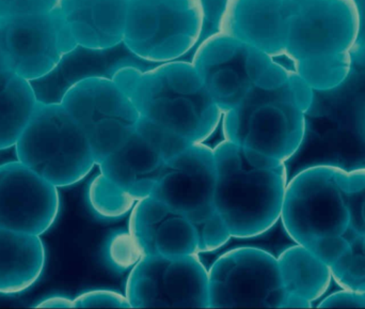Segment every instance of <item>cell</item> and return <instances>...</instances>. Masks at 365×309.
Segmentation results:
<instances>
[{
  "label": "cell",
  "instance_id": "cb8c5ba5",
  "mask_svg": "<svg viewBox=\"0 0 365 309\" xmlns=\"http://www.w3.org/2000/svg\"><path fill=\"white\" fill-rule=\"evenodd\" d=\"M319 308H365L364 295L359 291L344 289L332 293L319 304Z\"/></svg>",
  "mask_w": 365,
  "mask_h": 309
},
{
  "label": "cell",
  "instance_id": "52a82bcc",
  "mask_svg": "<svg viewBox=\"0 0 365 309\" xmlns=\"http://www.w3.org/2000/svg\"><path fill=\"white\" fill-rule=\"evenodd\" d=\"M61 104L87 137L96 165L134 134L140 119L123 88L100 77L77 83Z\"/></svg>",
  "mask_w": 365,
  "mask_h": 309
},
{
  "label": "cell",
  "instance_id": "3957f363",
  "mask_svg": "<svg viewBox=\"0 0 365 309\" xmlns=\"http://www.w3.org/2000/svg\"><path fill=\"white\" fill-rule=\"evenodd\" d=\"M124 91L141 118L192 143L210 138L220 120L203 81L189 71H162Z\"/></svg>",
  "mask_w": 365,
  "mask_h": 309
},
{
  "label": "cell",
  "instance_id": "484cf974",
  "mask_svg": "<svg viewBox=\"0 0 365 309\" xmlns=\"http://www.w3.org/2000/svg\"><path fill=\"white\" fill-rule=\"evenodd\" d=\"M34 308H75L74 300L66 297H51L48 299L43 300L34 306Z\"/></svg>",
  "mask_w": 365,
  "mask_h": 309
},
{
  "label": "cell",
  "instance_id": "7a4b0ae2",
  "mask_svg": "<svg viewBox=\"0 0 365 309\" xmlns=\"http://www.w3.org/2000/svg\"><path fill=\"white\" fill-rule=\"evenodd\" d=\"M222 128L225 141L281 163L298 151L306 131L289 83L255 86L237 106L225 111Z\"/></svg>",
  "mask_w": 365,
  "mask_h": 309
},
{
  "label": "cell",
  "instance_id": "4316f807",
  "mask_svg": "<svg viewBox=\"0 0 365 309\" xmlns=\"http://www.w3.org/2000/svg\"><path fill=\"white\" fill-rule=\"evenodd\" d=\"M312 308V302L300 295H293V293H287V300H285L283 308Z\"/></svg>",
  "mask_w": 365,
  "mask_h": 309
},
{
  "label": "cell",
  "instance_id": "d6986e66",
  "mask_svg": "<svg viewBox=\"0 0 365 309\" xmlns=\"http://www.w3.org/2000/svg\"><path fill=\"white\" fill-rule=\"evenodd\" d=\"M108 255L113 265L121 269L134 267L143 257V253L130 233H119L110 240Z\"/></svg>",
  "mask_w": 365,
  "mask_h": 309
},
{
  "label": "cell",
  "instance_id": "f1b7e54d",
  "mask_svg": "<svg viewBox=\"0 0 365 309\" xmlns=\"http://www.w3.org/2000/svg\"><path fill=\"white\" fill-rule=\"evenodd\" d=\"M362 254H364V256L365 257V237L364 240V248H362Z\"/></svg>",
  "mask_w": 365,
  "mask_h": 309
},
{
  "label": "cell",
  "instance_id": "9c48e42d",
  "mask_svg": "<svg viewBox=\"0 0 365 309\" xmlns=\"http://www.w3.org/2000/svg\"><path fill=\"white\" fill-rule=\"evenodd\" d=\"M73 43L60 9L0 19V60L27 81L47 74Z\"/></svg>",
  "mask_w": 365,
  "mask_h": 309
},
{
  "label": "cell",
  "instance_id": "ac0fdd59",
  "mask_svg": "<svg viewBox=\"0 0 365 309\" xmlns=\"http://www.w3.org/2000/svg\"><path fill=\"white\" fill-rule=\"evenodd\" d=\"M88 197L92 209L106 218H119L132 211L135 201L117 184L100 173L94 178L88 191Z\"/></svg>",
  "mask_w": 365,
  "mask_h": 309
},
{
  "label": "cell",
  "instance_id": "4fadbf2b",
  "mask_svg": "<svg viewBox=\"0 0 365 309\" xmlns=\"http://www.w3.org/2000/svg\"><path fill=\"white\" fill-rule=\"evenodd\" d=\"M130 233L143 256L179 257L201 253L195 225L151 196L135 203L130 218Z\"/></svg>",
  "mask_w": 365,
  "mask_h": 309
},
{
  "label": "cell",
  "instance_id": "44dd1931",
  "mask_svg": "<svg viewBox=\"0 0 365 309\" xmlns=\"http://www.w3.org/2000/svg\"><path fill=\"white\" fill-rule=\"evenodd\" d=\"M75 308H130L125 295L111 290H92L81 293L74 299Z\"/></svg>",
  "mask_w": 365,
  "mask_h": 309
},
{
  "label": "cell",
  "instance_id": "f546056e",
  "mask_svg": "<svg viewBox=\"0 0 365 309\" xmlns=\"http://www.w3.org/2000/svg\"><path fill=\"white\" fill-rule=\"evenodd\" d=\"M362 295H364V303H365V291H364V293H362Z\"/></svg>",
  "mask_w": 365,
  "mask_h": 309
},
{
  "label": "cell",
  "instance_id": "e0dca14e",
  "mask_svg": "<svg viewBox=\"0 0 365 309\" xmlns=\"http://www.w3.org/2000/svg\"><path fill=\"white\" fill-rule=\"evenodd\" d=\"M277 259L287 293L314 302L329 288L332 280L329 265L319 260L306 246L296 244L283 250Z\"/></svg>",
  "mask_w": 365,
  "mask_h": 309
},
{
  "label": "cell",
  "instance_id": "5bb4252c",
  "mask_svg": "<svg viewBox=\"0 0 365 309\" xmlns=\"http://www.w3.org/2000/svg\"><path fill=\"white\" fill-rule=\"evenodd\" d=\"M46 261L40 235L0 228V293L15 295L34 286Z\"/></svg>",
  "mask_w": 365,
  "mask_h": 309
},
{
  "label": "cell",
  "instance_id": "277c9868",
  "mask_svg": "<svg viewBox=\"0 0 365 309\" xmlns=\"http://www.w3.org/2000/svg\"><path fill=\"white\" fill-rule=\"evenodd\" d=\"M14 147L17 161L58 188L78 183L96 165L87 137L62 104L38 102Z\"/></svg>",
  "mask_w": 365,
  "mask_h": 309
},
{
  "label": "cell",
  "instance_id": "2e32d148",
  "mask_svg": "<svg viewBox=\"0 0 365 309\" xmlns=\"http://www.w3.org/2000/svg\"><path fill=\"white\" fill-rule=\"evenodd\" d=\"M36 104L30 81L0 66V150L14 147Z\"/></svg>",
  "mask_w": 365,
  "mask_h": 309
},
{
  "label": "cell",
  "instance_id": "603a6c76",
  "mask_svg": "<svg viewBox=\"0 0 365 309\" xmlns=\"http://www.w3.org/2000/svg\"><path fill=\"white\" fill-rule=\"evenodd\" d=\"M334 180L343 194H359L365 191V169L346 171L336 167Z\"/></svg>",
  "mask_w": 365,
  "mask_h": 309
},
{
  "label": "cell",
  "instance_id": "8992f818",
  "mask_svg": "<svg viewBox=\"0 0 365 309\" xmlns=\"http://www.w3.org/2000/svg\"><path fill=\"white\" fill-rule=\"evenodd\" d=\"M287 297L278 259L261 248L229 250L208 270V308H283Z\"/></svg>",
  "mask_w": 365,
  "mask_h": 309
},
{
  "label": "cell",
  "instance_id": "d4e9b609",
  "mask_svg": "<svg viewBox=\"0 0 365 309\" xmlns=\"http://www.w3.org/2000/svg\"><path fill=\"white\" fill-rule=\"evenodd\" d=\"M354 253L351 248H349L347 252H345L334 265L330 267L331 270L332 278L338 282L340 280L345 274L349 271V267H351V260H353Z\"/></svg>",
  "mask_w": 365,
  "mask_h": 309
},
{
  "label": "cell",
  "instance_id": "ba28073f",
  "mask_svg": "<svg viewBox=\"0 0 365 309\" xmlns=\"http://www.w3.org/2000/svg\"><path fill=\"white\" fill-rule=\"evenodd\" d=\"M130 308H208V271L197 254L143 255L126 283Z\"/></svg>",
  "mask_w": 365,
  "mask_h": 309
},
{
  "label": "cell",
  "instance_id": "8fae6325",
  "mask_svg": "<svg viewBox=\"0 0 365 309\" xmlns=\"http://www.w3.org/2000/svg\"><path fill=\"white\" fill-rule=\"evenodd\" d=\"M190 145L140 117L134 134L98 166L102 175L137 201L151 195L167 160Z\"/></svg>",
  "mask_w": 365,
  "mask_h": 309
},
{
  "label": "cell",
  "instance_id": "6da1fadb",
  "mask_svg": "<svg viewBox=\"0 0 365 309\" xmlns=\"http://www.w3.org/2000/svg\"><path fill=\"white\" fill-rule=\"evenodd\" d=\"M214 207L232 238L267 233L280 220L287 186L285 164L257 165L242 148L223 141L214 148Z\"/></svg>",
  "mask_w": 365,
  "mask_h": 309
},
{
  "label": "cell",
  "instance_id": "30bf717a",
  "mask_svg": "<svg viewBox=\"0 0 365 309\" xmlns=\"http://www.w3.org/2000/svg\"><path fill=\"white\" fill-rule=\"evenodd\" d=\"M215 186L214 150L204 143H192L167 160L150 196L186 216L197 231L218 216Z\"/></svg>",
  "mask_w": 365,
  "mask_h": 309
},
{
  "label": "cell",
  "instance_id": "7402d4cb",
  "mask_svg": "<svg viewBox=\"0 0 365 309\" xmlns=\"http://www.w3.org/2000/svg\"><path fill=\"white\" fill-rule=\"evenodd\" d=\"M57 0H0V19L53 10Z\"/></svg>",
  "mask_w": 365,
  "mask_h": 309
},
{
  "label": "cell",
  "instance_id": "5b68a950",
  "mask_svg": "<svg viewBox=\"0 0 365 309\" xmlns=\"http://www.w3.org/2000/svg\"><path fill=\"white\" fill-rule=\"evenodd\" d=\"M336 167H309L287 182L281 221L300 245L325 235H342L349 226V205L334 180Z\"/></svg>",
  "mask_w": 365,
  "mask_h": 309
},
{
  "label": "cell",
  "instance_id": "83f0119b",
  "mask_svg": "<svg viewBox=\"0 0 365 309\" xmlns=\"http://www.w3.org/2000/svg\"><path fill=\"white\" fill-rule=\"evenodd\" d=\"M361 216H362V218H364V221L365 223V198H364V203H362V206H361Z\"/></svg>",
  "mask_w": 365,
  "mask_h": 309
},
{
  "label": "cell",
  "instance_id": "9a60e30c",
  "mask_svg": "<svg viewBox=\"0 0 365 309\" xmlns=\"http://www.w3.org/2000/svg\"><path fill=\"white\" fill-rule=\"evenodd\" d=\"M109 72L110 61L103 54L76 47L64 54L47 74L30 83L38 103L61 104L66 94L77 83L102 78Z\"/></svg>",
  "mask_w": 365,
  "mask_h": 309
},
{
  "label": "cell",
  "instance_id": "7c38bea8",
  "mask_svg": "<svg viewBox=\"0 0 365 309\" xmlns=\"http://www.w3.org/2000/svg\"><path fill=\"white\" fill-rule=\"evenodd\" d=\"M59 210L57 186L19 161L0 165V228L41 235Z\"/></svg>",
  "mask_w": 365,
  "mask_h": 309
},
{
  "label": "cell",
  "instance_id": "ffe728a7",
  "mask_svg": "<svg viewBox=\"0 0 365 309\" xmlns=\"http://www.w3.org/2000/svg\"><path fill=\"white\" fill-rule=\"evenodd\" d=\"M319 260L331 267L345 252L351 248L343 235H325L317 238L306 246Z\"/></svg>",
  "mask_w": 365,
  "mask_h": 309
}]
</instances>
